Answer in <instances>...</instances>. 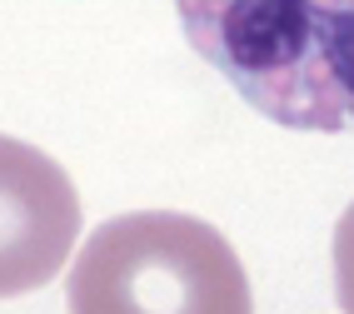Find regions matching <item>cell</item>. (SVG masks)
<instances>
[{"label":"cell","mask_w":354,"mask_h":314,"mask_svg":"<svg viewBox=\"0 0 354 314\" xmlns=\"http://www.w3.org/2000/svg\"><path fill=\"white\" fill-rule=\"evenodd\" d=\"M190 50L279 130H354V0H175Z\"/></svg>","instance_id":"6da1fadb"},{"label":"cell","mask_w":354,"mask_h":314,"mask_svg":"<svg viewBox=\"0 0 354 314\" xmlns=\"http://www.w3.org/2000/svg\"><path fill=\"white\" fill-rule=\"evenodd\" d=\"M75 314H245L254 304L234 245L195 214L140 210L105 220L65 279Z\"/></svg>","instance_id":"7a4b0ae2"},{"label":"cell","mask_w":354,"mask_h":314,"mask_svg":"<svg viewBox=\"0 0 354 314\" xmlns=\"http://www.w3.org/2000/svg\"><path fill=\"white\" fill-rule=\"evenodd\" d=\"M335 299L344 314H354V205L335 225Z\"/></svg>","instance_id":"277c9868"},{"label":"cell","mask_w":354,"mask_h":314,"mask_svg":"<svg viewBox=\"0 0 354 314\" xmlns=\"http://www.w3.org/2000/svg\"><path fill=\"white\" fill-rule=\"evenodd\" d=\"M0 289L6 299L40 289L75 250L80 200L60 165L35 145L0 140Z\"/></svg>","instance_id":"3957f363"}]
</instances>
